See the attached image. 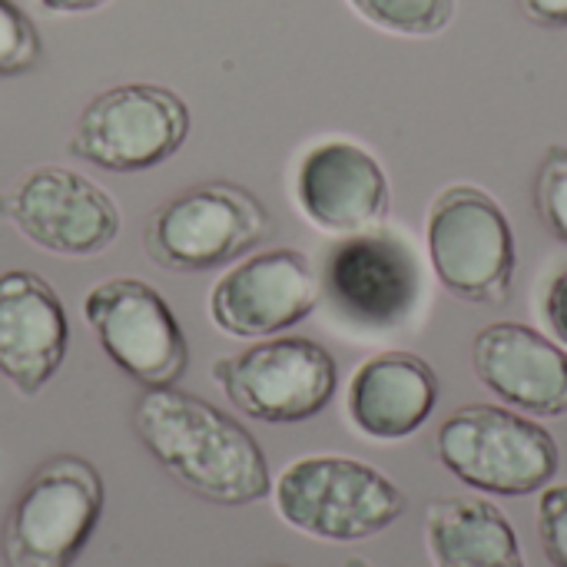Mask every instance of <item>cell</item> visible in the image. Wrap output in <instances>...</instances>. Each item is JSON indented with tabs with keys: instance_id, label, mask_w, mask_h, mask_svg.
<instances>
[{
	"instance_id": "19",
	"label": "cell",
	"mask_w": 567,
	"mask_h": 567,
	"mask_svg": "<svg viewBox=\"0 0 567 567\" xmlns=\"http://www.w3.org/2000/svg\"><path fill=\"white\" fill-rule=\"evenodd\" d=\"M40 50L37 23L13 0H0V76L30 73L40 63Z\"/></svg>"
},
{
	"instance_id": "5",
	"label": "cell",
	"mask_w": 567,
	"mask_h": 567,
	"mask_svg": "<svg viewBox=\"0 0 567 567\" xmlns=\"http://www.w3.org/2000/svg\"><path fill=\"white\" fill-rule=\"evenodd\" d=\"M103 515V478L80 455L47 458L3 525L7 567H70Z\"/></svg>"
},
{
	"instance_id": "10",
	"label": "cell",
	"mask_w": 567,
	"mask_h": 567,
	"mask_svg": "<svg viewBox=\"0 0 567 567\" xmlns=\"http://www.w3.org/2000/svg\"><path fill=\"white\" fill-rule=\"evenodd\" d=\"M0 216L53 256H96L120 236V206L90 176L66 166H37L0 193Z\"/></svg>"
},
{
	"instance_id": "24",
	"label": "cell",
	"mask_w": 567,
	"mask_h": 567,
	"mask_svg": "<svg viewBox=\"0 0 567 567\" xmlns=\"http://www.w3.org/2000/svg\"><path fill=\"white\" fill-rule=\"evenodd\" d=\"M37 3L50 13H86V10H96L110 0H37Z\"/></svg>"
},
{
	"instance_id": "9",
	"label": "cell",
	"mask_w": 567,
	"mask_h": 567,
	"mask_svg": "<svg viewBox=\"0 0 567 567\" xmlns=\"http://www.w3.org/2000/svg\"><path fill=\"white\" fill-rule=\"evenodd\" d=\"M83 319L120 372L146 389H169L189 365V342L169 302L143 279L116 276L83 296Z\"/></svg>"
},
{
	"instance_id": "4",
	"label": "cell",
	"mask_w": 567,
	"mask_h": 567,
	"mask_svg": "<svg viewBox=\"0 0 567 567\" xmlns=\"http://www.w3.org/2000/svg\"><path fill=\"white\" fill-rule=\"evenodd\" d=\"M435 452L468 488L505 498L545 492L558 472V442L551 432L502 405L452 412L439 429Z\"/></svg>"
},
{
	"instance_id": "13",
	"label": "cell",
	"mask_w": 567,
	"mask_h": 567,
	"mask_svg": "<svg viewBox=\"0 0 567 567\" xmlns=\"http://www.w3.org/2000/svg\"><path fill=\"white\" fill-rule=\"evenodd\" d=\"M332 302L359 326L395 329L419 299V262L392 236L355 233L326 262Z\"/></svg>"
},
{
	"instance_id": "3",
	"label": "cell",
	"mask_w": 567,
	"mask_h": 567,
	"mask_svg": "<svg viewBox=\"0 0 567 567\" xmlns=\"http://www.w3.org/2000/svg\"><path fill=\"white\" fill-rule=\"evenodd\" d=\"M272 233L269 209L236 183H199L163 206L143 226L146 256L169 272H209L249 256Z\"/></svg>"
},
{
	"instance_id": "1",
	"label": "cell",
	"mask_w": 567,
	"mask_h": 567,
	"mask_svg": "<svg viewBox=\"0 0 567 567\" xmlns=\"http://www.w3.org/2000/svg\"><path fill=\"white\" fill-rule=\"evenodd\" d=\"M133 432L143 449L193 495L213 505L243 508L272 492L259 442L223 409L199 395L146 389L133 405Z\"/></svg>"
},
{
	"instance_id": "18",
	"label": "cell",
	"mask_w": 567,
	"mask_h": 567,
	"mask_svg": "<svg viewBox=\"0 0 567 567\" xmlns=\"http://www.w3.org/2000/svg\"><path fill=\"white\" fill-rule=\"evenodd\" d=\"M372 27L402 37L442 33L455 13V0H349Z\"/></svg>"
},
{
	"instance_id": "15",
	"label": "cell",
	"mask_w": 567,
	"mask_h": 567,
	"mask_svg": "<svg viewBox=\"0 0 567 567\" xmlns=\"http://www.w3.org/2000/svg\"><path fill=\"white\" fill-rule=\"evenodd\" d=\"M472 362L502 402L558 419L567 415V352L525 322H495L475 336Z\"/></svg>"
},
{
	"instance_id": "11",
	"label": "cell",
	"mask_w": 567,
	"mask_h": 567,
	"mask_svg": "<svg viewBox=\"0 0 567 567\" xmlns=\"http://www.w3.org/2000/svg\"><path fill=\"white\" fill-rule=\"evenodd\" d=\"M319 306V279L306 252L262 249L239 259L209 292V316L223 336L269 339L299 326Z\"/></svg>"
},
{
	"instance_id": "20",
	"label": "cell",
	"mask_w": 567,
	"mask_h": 567,
	"mask_svg": "<svg viewBox=\"0 0 567 567\" xmlns=\"http://www.w3.org/2000/svg\"><path fill=\"white\" fill-rule=\"evenodd\" d=\"M538 213L545 226L567 243V150L551 146L538 169Z\"/></svg>"
},
{
	"instance_id": "7",
	"label": "cell",
	"mask_w": 567,
	"mask_h": 567,
	"mask_svg": "<svg viewBox=\"0 0 567 567\" xmlns=\"http://www.w3.org/2000/svg\"><path fill=\"white\" fill-rule=\"evenodd\" d=\"M216 385L249 419L296 425L319 415L339 385L336 359L306 336H269L213 365Z\"/></svg>"
},
{
	"instance_id": "14",
	"label": "cell",
	"mask_w": 567,
	"mask_h": 567,
	"mask_svg": "<svg viewBox=\"0 0 567 567\" xmlns=\"http://www.w3.org/2000/svg\"><path fill=\"white\" fill-rule=\"evenodd\" d=\"M66 309L56 289L27 269L0 272V375L37 395L66 355Z\"/></svg>"
},
{
	"instance_id": "8",
	"label": "cell",
	"mask_w": 567,
	"mask_h": 567,
	"mask_svg": "<svg viewBox=\"0 0 567 567\" xmlns=\"http://www.w3.org/2000/svg\"><path fill=\"white\" fill-rule=\"evenodd\" d=\"M429 259L442 286L468 302H502L518 252L505 209L478 186H449L429 209Z\"/></svg>"
},
{
	"instance_id": "22",
	"label": "cell",
	"mask_w": 567,
	"mask_h": 567,
	"mask_svg": "<svg viewBox=\"0 0 567 567\" xmlns=\"http://www.w3.org/2000/svg\"><path fill=\"white\" fill-rule=\"evenodd\" d=\"M545 319L555 332V339L567 349V269L558 272L548 286V296H545Z\"/></svg>"
},
{
	"instance_id": "16",
	"label": "cell",
	"mask_w": 567,
	"mask_h": 567,
	"mask_svg": "<svg viewBox=\"0 0 567 567\" xmlns=\"http://www.w3.org/2000/svg\"><path fill=\"white\" fill-rule=\"evenodd\" d=\"M439 402V379L432 365L412 352H382L362 362L349 382V419L375 442H399L415 435Z\"/></svg>"
},
{
	"instance_id": "17",
	"label": "cell",
	"mask_w": 567,
	"mask_h": 567,
	"mask_svg": "<svg viewBox=\"0 0 567 567\" xmlns=\"http://www.w3.org/2000/svg\"><path fill=\"white\" fill-rule=\"evenodd\" d=\"M425 548L435 567H525L505 512L485 498H439L425 512Z\"/></svg>"
},
{
	"instance_id": "25",
	"label": "cell",
	"mask_w": 567,
	"mask_h": 567,
	"mask_svg": "<svg viewBox=\"0 0 567 567\" xmlns=\"http://www.w3.org/2000/svg\"><path fill=\"white\" fill-rule=\"evenodd\" d=\"M346 567H372V565H365V561H349Z\"/></svg>"
},
{
	"instance_id": "12",
	"label": "cell",
	"mask_w": 567,
	"mask_h": 567,
	"mask_svg": "<svg viewBox=\"0 0 567 567\" xmlns=\"http://www.w3.org/2000/svg\"><path fill=\"white\" fill-rule=\"evenodd\" d=\"M296 203L322 233H369L389 213V176L365 146L322 140L299 159Z\"/></svg>"
},
{
	"instance_id": "21",
	"label": "cell",
	"mask_w": 567,
	"mask_h": 567,
	"mask_svg": "<svg viewBox=\"0 0 567 567\" xmlns=\"http://www.w3.org/2000/svg\"><path fill=\"white\" fill-rule=\"evenodd\" d=\"M538 538L555 567H567V485L545 488L538 502Z\"/></svg>"
},
{
	"instance_id": "2",
	"label": "cell",
	"mask_w": 567,
	"mask_h": 567,
	"mask_svg": "<svg viewBox=\"0 0 567 567\" xmlns=\"http://www.w3.org/2000/svg\"><path fill=\"white\" fill-rule=\"evenodd\" d=\"M269 495L289 528L336 545L369 542L405 512V495L385 472L346 455L296 458Z\"/></svg>"
},
{
	"instance_id": "6",
	"label": "cell",
	"mask_w": 567,
	"mask_h": 567,
	"mask_svg": "<svg viewBox=\"0 0 567 567\" xmlns=\"http://www.w3.org/2000/svg\"><path fill=\"white\" fill-rule=\"evenodd\" d=\"M189 133L186 100L159 83H116L76 116L70 156L106 173H143L166 163Z\"/></svg>"
},
{
	"instance_id": "26",
	"label": "cell",
	"mask_w": 567,
	"mask_h": 567,
	"mask_svg": "<svg viewBox=\"0 0 567 567\" xmlns=\"http://www.w3.org/2000/svg\"><path fill=\"white\" fill-rule=\"evenodd\" d=\"M269 567H289V565H269Z\"/></svg>"
},
{
	"instance_id": "23",
	"label": "cell",
	"mask_w": 567,
	"mask_h": 567,
	"mask_svg": "<svg viewBox=\"0 0 567 567\" xmlns=\"http://www.w3.org/2000/svg\"><path fill=\"white\" fill-rule=\"evenodd\" d=\"M522 10L545 27H567V0H522Z\"/></svg>"
}]
</instances>
